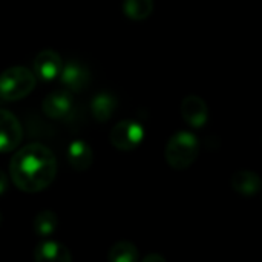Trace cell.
I'll list each match as a JSON object with an SVG mask.
<instances>
[{
	"instance_id": "cell-1",
	"label": "cell",
	"mask_w": 262,
	"mask_h": 262,
	"mask_svg": "<svg viewBox=\"0 0 262 262\" xmlns=\"http://www.w3.org/2000/svg\"><path fill=\"white\" fill-rule=\"evenodd\" d=\"M9 175L12 183L21 192H41L48 189L55 180V155L49 147L40 143L28 144L14 154L9 163Z\"/></svg>"
},
{
	"instance_id": "cell-2",
	"label": "cell",
	"mask_w": 262,
	"mask_h": 262,
	"mask_svg": "<svg viewBox=\"0 0 262 262\" xmlns=\"http://www.w3.org/2000/svg\"><path fill=\"white\" fill-rule=\"evenodd\" d=\"M37 84L35 74L25 66H12L0 74V98L5 101L21 100Z\"/></svg>"
},
{
	"instance_id": "cell-3",
	"label": "cell",
	"mask_w": 262,
	"mask_h": 262,
	"mask_svg": "<svg viewBox=\"0 0 262 262\" xmlns=\"http://www.w3.org/2000/svg\"><path fill=\"white\" fill-rule=\"evenodd\" d=\"M200 154V143L192 132L181 130L172 135L166 146V161L175 170L189 169Z\"/></svg>"
},
{
	"instance_id": "cell-4",
	"label": "cell",
	"mask_w": 262,
	"mask_h": 262,
	"mask_svg": "<svg viewBox=\"0 0 262 262\" xmlns=\"http://www.w3.org/2000/svg\"><path fill=\"white\" fill-rule=\"evenodd\" d=\"M143 138H144V127L141 123L135 120H123L117 123L109 134L111 144L121 152L134 150L141 144Z\"/></svg>"
},
{
	"instance_id": "cell-5",
	"label": "cell",
	"mask_w": 262,
	"mask_h": 262,
	"mask_svg": "<svg viewBox=\"0 0 262 262\" xmlns=\"http://www.w3.org/2000/svg\"><path fill=\"white\" fill-rule=\"evenodd\" d=\"M23 138V129L18 118L5 109H0V154L17 149Z\"/></svg>"
},
{
	"instance_id": "cell-6",
	"label": "cell",
	"mask_w": 262,
	"mask_h": 262,
	"mask_svg": "<svg viewBox=\"0 0 262 262\" xmlns=\"http://www.w3.org/2000/svg\"><path fill=\"white\" fill-rule=\"evenodd\" d=\"M61 66H63L61 55L54 49H45L35 55L34 63H32V68H34L32 72L35 74L37 78L43 81H52L54 78L58 77Z\"/></svg>"
},
{
	"instance_id": "cell-7",
	"label": "cell",
	"mask_w": 262,
	"mask_h": 262,
	"mask_svg": "<svg viewBox=\"0 0 262 262\" xmlns=\"http://www.w3.org/2000/svg\"><path fill=\"white\" fill-rule=\"evenodd\" d=\"M58 77L61 84L72 92H81L91 80L89 69L78 60H69L66 64H63Z\"/></svg>"
},
{
	"instance_id": "cell-8",
	"label": "cell",
	"mask_w": 262,
	"mask_h": 262,
	"mask_svg": "<svg viewBox=\"0 0 262 262\" xmlns=\"http://www.w3.org/2000/svg\"><path fill=\"white\" fill-rule=\"evenodd\" d=\"M43 112L49 118L64 120L74 112V100L68 91H54L43 100Z\"/></svg>"
},
{
	"instance_id": "cell-9",
	"label": "cell",
	"mask_w": 262,
	"mask_h": 262,
	"mask_svg": "<svg viewBox=\"0 0 262 262\" xmlns=\"http://www.w3.org/2000/svg\"><path fill=\"white\" fill-rule=\"evenodd\" d=\"M181 115L186 124L193 129H201L209 120V107L198 95H189L181 103Z\"/></svg>"
},
{
	"instance_id": "cell-10",
	"label": "cell",
	"mask_w": 262,
	"mask_h": 262,
	"mask_svg": "<svg viewBox=\"0 0 262 262\" xmlns=\"http://www.w3.org/2000/svg\"><path fill=\"white\" fill-rule=\"evenodd\" d=\"M66 157H68V164L71 166V169H74L77 172L88 170L92 166V161H94L92 149L83 140H74L68 146Z\"/></svg>"
},
{
	"instance_id": "cell-11",
	"label": "cell",
	"mask_w": 262,
	"mask_h": 262,
	"mask_svg": "<svg viewBox=\"0 0 262 262\" xmlns=\"http://www.w3.org/2000/svg\"><path fill=\"white\" fill-rule=\"evenodd\" d=\"M34 258L37 262H71L72 256L63 244L57 241H41L35 250H34Z\"/></svg>"
},
{
	"instance_id": "cell-12",
	"label": "cell",
	"mask_w": 262,
	"mask_h": 262,
	"mask_svg": "<svg viewBox=\"0 0 262 262\" xmlns=\"http://www.w3.org/2000/svg\"><path fill=\"white\" fill-rule=\"evenodd\" d=\"M232 187L235 192H238L244 196H252L261 190L262 181L259 175L255 172L239 170L232 177Z\"/></svg>"
},
{
	"instance_id": "cell-13",
	"label": "cell",
	"mask_w": 262,
	"mask_h": 262,
	"mask_svg": "<svg viewBox=\"0 0 262 262\" xmlns=\"http://www.w3.org/2000/svg\"><path fill=\"white\" fill-rule=\"evenodd\" d=\"M117 109V98L114 94L104 91V92H98L91 103V111L92 115L97 121L104 123L107 120H111L112 114Z\"/></svg>"
},
{
	"instance_id": "cell-14",
	"label": "cell",
	"mask_w": 262,
	"mask_h": 262,
	"mask_svg": "<svg viewBox=\"0 0 262 262\" xmlns=\"http://www.w3.org/2000/svg\"><path fill=\"white\" fill-rule=\"evenodd\" d=\"M123 12L130 20H146L154 12V0H124Z\"/></svg>"
},
{
	"instance_id": "cell-15",
	"label": "cell",
	"mask_w": 262,
	"mask_h": 262,
	"mask_svg": "<svg viewBox=\"0 0 262 262\" xmlns=\"http://www.w3.org/2000/svg\"><path fill=\"white\" fill-rule=\"evenodd\" d=\"M107 259L111 262H137L140 259V252L132 243L120 241L111 247Z\"/></svg>"
},
{
	"instance_id": "cell-16",
	"label": "cell",
	"mask_w": 262,
	"mask_h": 262,
	"mask_svg": "<svg viewBox=\"0 0 262 262\" xmlns=\"http://www.w3.org/2000/svg\"><path fill=\"white\" fill-rule=\"evenodd\" d=\"M57 224H58V220H57V215L51 210H43L40 212L35 220H34V232L41 236V238H48L51 236L55 229H57Z\"/></svg>"
},
{
	"instance_id": "cell-17",
	"label": "cell",
	"mask_w": 262,
	"mask_h": 262,
	"mask_svg": "<svg viewBox=\"0 0 262 262\" xmlns=\"http://www.w3.org/2000/svg\"><path fill=\"white\" fill-rule=\"evenodd\" d=\"M6 189H8V178H6V175L0 170V195L5 193Z\"/></svg>"
},
{
	"instance_id": "cell-18",
	"label": "cell",
	"mask_w": 262,
	"mask_h": 262,
	"mask_svg": "<svg viewBox=\"0 0 262 262\" xmlns=\"http://www.w3.org/2000/svg\"><path fill=\"white\" fill-rule=\"evenodd\" d=\"M143 262H166V259L163 258V256H160V255H147Z\"/></svg>"
},
{
	"instance_id": "cell-19",
	"label": "cell",
	"mask_w": 262,
	"mask_h": 262,
	"mask_svg": "<svg viewBox=\"0 0 262 262\" xmlns=\"http://www.w3.org/2000/svg\"><path fill=\"white\" fill-rule=\"evenodd\" d=\"M0 223H2V215H0Z\"/></svg>"
}]
</instances>
